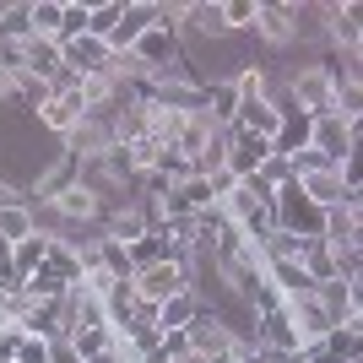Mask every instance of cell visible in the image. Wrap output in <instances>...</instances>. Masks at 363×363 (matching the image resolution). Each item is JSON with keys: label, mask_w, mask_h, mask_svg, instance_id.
Returning a JSON list of instances; mask_svg holds the SVG:
<instances>
[{"label": "cell", "mask_w": 363, "mask_h": 363, "mask_svg": "<svg viewBox=\"0 0 363 363\" xmlns=\"http://www.w3.org/2000/svg\"><path fill=\"white\" fill-rule=\"evenodd\" d=\"M320 206L298 190V179H282L272 190V223L282 228V233H293V239H320Z\"/></svg>", "instance_id": "1"}, {"label": "cell", "mask_w": 363, "mask_h": 363, "mask_svg": "<svg viewBox=\"0 0 363 363\" xmlns=\"http://www.w3.org/2000/svg\"><path fill=\"white\" fill-rule=\"evenodd\" d=\"M130 288H136L141 303L157 309L163 298H174V293L190 288V266H179V260H152V266H141V272L130 277Z\"/></svg>", "instance_id": "2"}, {"label": "cell", "mask_w": 363, "mask_h": 363, "mask_svg": "<svg viewBox=\"0 0 363 363\" xmlns=\"http://www.w3.org/2000/svg\"><path fill=\"white\" fill-rule=\"evenodd\" d=\"M358 0H325L320 6V28H325V49H347L363 55V28H358Z\"/></svg>", "instance_id": "3"}, {"label": "cell", "mask_w": 363, "mask_h": 363, "mask_svg": "<svg viewBox=\"0 0 363 363\" xmlns=\"http://www.w3.org/2000/svg\"><path fill=\"white\" fill-rule=\"evenodd\" d=\"M266 157H272V141H266V136H250V130H228L223 174H228L233 184H239V179H255L260 168H266Z\"/></svg>", "instance_id": "4"}, {"label": "cell", "mask_w": 363, "mask_h": 363, "mask_svg": "<svg viewBox=\"0 0 363 363\" xmlns=\"http://www.w3.org/2000/svg\"><path fill=\"white\" fill-rule=\"evenodd\" d=\"M120 141H114V125L98 120V114H87V120H76V130L60 141V152L71 157V163H92V157H104V152H114Z\"/></svg>", "instance_id": "5"}, {"label": "cell", "mask_w": 363, "mask_h": 363, "mask_svg": "<svg viewBox=\"0 0 363 363\" xmlns=\"http://www.w3.org/2000/svg\"><path fill=\"white\" fill-rule=\"evenodd\" d=\"M98 71H108V44H104V38L82 33V38H65V44H60V76L87 82V76H98Z\"/></svg>", "instance_id": "6"}, {"label": "cell", "mask_w": 363, "mask_h": 363, "mask_svg": "<svg viewBox=\"0 0 363 363\" xmlns=\"http://www.w3.org/2000/svg\"><path fill=\"white\" fill-rule=\"evenodd\" d=\"M250 38L266 49H293V0H260L255 6V28H250Z\"/></svg>", "instance_id": "7"}, {"label": "cell", "mask_w": 363, "mask_h": 363, "mask_svg": "<svg viewBox=\"0 0 363 363\" xmlns=\"http://www.w3.org/2000/svg\"><path fill=\"white\" fill-rule=\"evenodd\" d=\"M147 233H152V217H147V206H141V196L125 201V206H114V212H104V239L125 244V250H136Z\"/></svg>", "instance_id": "8"}, {"label": "cell", "mask_w": 363, "mask_h": 363, "mask_svg": "<svg viewBox=\"0 0 363 363\" xmlns=\"http://www.w3.org/2000/svg\"><path fill=\"white\" fill-rule=\"evenodd\" d=\"M184 336H190V352H196V358H206V363L233 352V336L223 331V320H217L212 309H201V315L184 325Z\"/></svg>", "instance_id": "9"}, {"label": "cell", "mask_w": 363, "mask_h": 363, "mask_svg": "<svg viewBox=\"0 0 363 363\" xmlns=\"http://www.w3.org/2000/svg\"><path fill=\"white\" fill-rule=\"evenodd\" d=\"M309 152H320V157L342 163L347 152H358V136H352L336 114H320V120H309Z\"/></svg>", "instance_id": "10"}, {"label": "cell", "mask_w": 363, "mask_h": 363, "mask_svg": "<svg viewBox=\"0 0 363 363\" xmlns=\"http://www.w3.org/2000/svg\"><path fill=\"white\" fill-rule=\"evenodd\" d=\"M157 22V0H125V11H120V28L108 33L104 44H108V55H125V49L136 44L141 33Z\"/></svg>", "instance_id": "11"}, {"label": "cell", "mask_w": 363, "mask_h": 363, "mask_svg": "<svg viewBox=\"0 0 363 363\" xmlns=\"http://www.w3.org/2000/svg\"><path fill=\"white\" fill-rule=\"evenodd\" d=\"M44 206H55V217H60V223H104V201L92 196L82 179H71L60 196L44 201Z\"/></svg>", "instance_id": "12"}, {"label": "cell", "mask_w": 363, "mask_h": 363, "mask_svg": "<svg viewBox=\"0 0 363 363\" xmlns=\"http://www.w3.org/2000/svg\"><path fill=\"white\" fill-rule=\"evenodd\" d=\"M228 130H250V136H266L272 141L277 130H282V114H277L272 98H244L239 108H233V125Z\"/></svg>", "instance_id": "13"}, {"label": "cell", "mask_w": 363, "mask_h": 363, "mask_svg": "<svg viewBox=\"0 0 363 363\" xmlns=\"http://www.w3.org/2000/svg\"><path fill=\"white\" fill-rule=\"evenodd\" d=\"M288 315H293V325H298L303 347H309V342H320V336H325V331L336 325V320H331V309L320 303V293H303V298H288Z\"/></svg>", "instance_id": "14"}, {"label": "cell", "mask_w": 363, "mask_h": 363, "mask_svg": "<svg viewBox=\"0 0 363 363\" xmlns=\"http://www.w3.org/2000/svg\"><path fill=\"white\" fill-rule=\"evenodd\" d=\"M298 190H303L309 201H315L320 212H325V206H342V201H363V196H352V190H342L336 168H315V174H303V179H298Z\"/></svg>", "instance_id": "15"}, {"label": "cell", "mask_w": 363, "mask_h": 363, "mask_svg": "<svg viewBox=\"0 0 363 363\" xmlns=\"http://www.w3.org/2000/svg\"><path fill=\"white\" fill-rule=\"evenodd\" d=\"M196 315H201V298L184 288V293H174V298L157 303V331H184V325H190Z\"/></svg>", "instance_id": "16"}, {"label": "cell", "mask_w": 363, "mask_h": 363, "mask_svg": "<svg viewBox=\"0 0 363 363\" xmlns=\"http://www.w3.org/2000/svg\"><path fill=\"white\" fill-rule=\"evenodd\" d=\"M44 250H49V233H28V239L11 244V277L22 282V277L44 272Z\"/></svg>", "instance_id": "17"}, {"label": "cell", "mask_w": 363, "mask_h": 363, "mask_svg": "<svg viewBox=\"0 0 363 363\" xmlns=\"http://www.w3.org/2000/svg\"><path fill=\"white\" fill-rule=\"evenodd\" d=\"M184 130V108H163V104H147V136L157 147H174Z\"/></svg>", "instance_id": "18"}, {"label": "cell", "mask_w": 363, "mask_h": 363, "mask_svg": "<svg viewBox=\"0 0 363 363\" xmlns=\"http://www.w3.org/2000/svg\"><path fill=\"white\" fill-rule=\"evenodd\" d=\"M44 272H55L71 288V282H82V255H76L65 239H49V250H44Z\"/></svg>", "instance_id": "19"}, {"label": "cell", "mask_w": 363, "mask_h": 363, "mask_svg": "<svg viewBox=\"0 0 363 363\" xmlns=\"http://www.w3.org/2000/svg\"><path fill=\"white\" fill-rule=\"evenodd\" d=\"M38 233L33 228V206H0V250H11L16 239H28Z\"/></svg>", "instance_id": "20"}, {"label": "cell", "mask_w": 363, "mask_h": 363, "mask_svg": "<svg viewBox=\"0 0 363 363\" xmlns=\"http://www.w3.org/2000/svg\"><path fill=\"white\" fill-rule=\"evenodd\" d=\"M255 6H260V0H223L228 38H250V28H255Z\"/></svg>", "instance_id": "21"}, {"label": "cell", "mask_w": 363, "mask_h": 363, "mask_svg": "<svg viewBox=\"0 0 363 363\" xmlns=\"http://www.w3.org/2000/svg\"><path fill=\"white\" fill-rule=\"evenodd\" d=\"M120 152H125V163H130V174H136V179H147L152 168H157V152H163V147H157L152 136H136V141H125Z\"/></svg>", "instance_id": "22"}, {"label": "cell", "mask_w": 363, "mask_h": 363, "mask_svg": "<svg viewBox=\"0 0 363 363\" xmlns=\"http://www.w3.org/2000/svg\"><path fill=\"white\" fill-rule=\"evenodd\" d=\"M120 11H125V0H92V11H87V33H92V38H108V33L120 28Z\"/></svg>", "instance_id": "23"}, {"label": "cell", "mask_w": 363, "mask_h": 363, "mask_svg": "<svg viewBox=\"0 0 363 363\" xmlns=\"http://www.w3.org/2000/svg\"><path fill=\"white\" fill-rule=\"evenodd\" d=\"M60 6L65 0H33V38H55L60 44Z\"/></svg>", "instance_id": "24"}, {"label": "cell", "mask_w": 363, "mask_h": 363, "mask_svg": "<svg viewBox=\"0 0 363 363\" xmlns=\"http://www.w3.org/2000/svg\"><path fill=\"white\" fill-rule=\"evenodd\" d=\"M65 342H71L76 363H82V358H98V352L114 347V331H108V325H98V331H76V336H65Z\"/></svg>", "instance_id": "25"}, {"label": "cell", "mask_w": 363, "mask_h": 363, "mask_svg": "<svg viewBox=\"0 0 363 363\" xmlns=\"http://www.w3.org/2000/svg\"><path fill=\"white\" fill-rule=\"evenodd\" d=\"M87 11H92V0H65L60 6V44L87 33Z\"/></svg>", "instance_id": "26"}, {"label": "cell", "mask_w": 363, "mask_h": 363, "mask_svg": "<svg viewBox=\"0 0 363 363\" xmlns=\"http://www.w3.org/2000/svg\"><path fill=\"white\" fill-rule=\"evenodd\" d=\"M0 206H28V190L11 179H0Z\"/></svg>", "instance_id": "27"}, {"label": "cell", "mask_w": 363, "mask_h": 363, "mask_svg": "<svg viewBox=\"0 0 363 363\" xmlns=\"http://www.w3.org/2000/svg\"><path fill=\"white\" fill-rule=\"evenodd\" d=\"M82 363H120V358H114V347H108V352H98V358H82Z\"/></svg>", "instance_id": "28"}]
</instances>
